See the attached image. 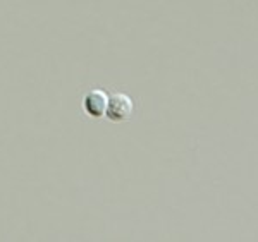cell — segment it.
Masks as SVG:
<instances>
[{
	"instance_id": "6da1fadb",
	"label": "cell",
	"mask_w": 258,
	"mask_h": 242,
	"mask_svg": "<svg viewBox=\"0 0 258 242\" xmlns=\"http://www.w3.org/2000/svg\"><path fill=\"white\" fill-rule=\"evenodd\" d=\"M135 112V105L133 100L124 93H114L109 97V103H107L105 117L112 122H124Z\"/></svg>"
},
{
	"instance_id": "7a4b0ae2",
	"label": "cell",
	"mask_w": 258,
	"mask_h": 242,
	"mask_svg": "<svg viewBox=\"0 0 258 242\" xmlns=\"http://www.w3.org/2000/svg\"><path fill=\"white\" fill-rule=\"evenodd\" d=\"M107 103H109V95L102 90H91L83 98V105H85L86 114L93 119H100L105 115Z\"/></svg>"
}]
</instances>
